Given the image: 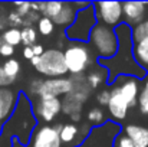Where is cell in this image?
I'll list each match as a JSON object with an SVG mask.
<instances>
[{
	"label": "cell",
	"instance_id": "obj_1",
	"mask_svg": "<svg viewBox=\"0 0 148 147\" xmlns=\"http://www.w3.org/2000/svg\"><path fill=\"white\" fill-rule=\"evenodd\" d=\"M115 33L119 41V49L116 55L111 59H98V65L103 66L108 71V85H114L116 78L121 75H130L138 79L147 77V69L140 66L132 53V29L122 23L115 29Z\"/></svg>",
	"mask_w": 148,
	"mask_h": 147
},
{
	"label": "cell",
	"instance_id": "obj_2",
	"mask_svg": "<svg viewBox=\"0 0 148 147\" xmlns=\"http://www.w3.org/2000/svg\"><path fill=\"white\" fill-rule=\"evenodd\" d=\"M38 127L33 105L25 92H19V99L13 115L3 126L0 133V147H12V140L17 139L23 146H29L32 134Z\"/></svg>",
	"mask_w": 148,
	"mask_h": 147
},
{
	"label": "cell",
	"instance_id": "obj_3",
	"mask_svg": "<svg viewBox=\"0 0 148 147\" xmlns=\"http://www.w3.org/2000/svg\"><path fill=\"white\" fill-rule=\"evenodd\" d=\"M88 45L95 50L98 59H111L116 55L119 49V41L115 29L98 23L91 32Z\"/></svg>",
	"mask_w": 148,
	"mask_h": 147
},
{
	"label": "cell",
	"instance_id": "obj_4",
	"mask_svg": "<svg viewBox=\"0 0 148 147\" xmlns=\"http://www.w3.org/2000/svg\"><path fill=\"white\" fill-rule=\"evenodd\" d=\"M97 25H98V20L95 16V9H94V4L91 3V6H88L86 9L78 10L75 22L65 30V36L71 42L88 43L91 32L94 30Z\"/></svg>",
	"mask_w": 148,
	"mask_h": 147
},
{
	"label": "cell",
	"instance_id": "obj_5",
	"mask_svg": "<svg viewBox=\"0 0 148 147\" xmlns=\"http://www.w3.org/2000/svg\"><path fill=\"white\" fill-rule=\"evenodd\" d=\"M30 63L33 68L45 75L46 78H63L68 72V68L65 65V56L63 50L60 49H48L40 56H35Z\"/></svg>",
	"mask_w": 148,
	"mask_h": 147
},
{
	"label": "cell",
	"instance_id": "obj_6",
	"mask_svg": "<svg viewBox=\"0 0 148 147\" xmlns=\"http://www.w3.org/2000/svg\"><path fill=\"white\" fill-rule=\"evenodd\" d=\"M73 90L72 78H46L33 79L29 85V91L38 98H59L68 95Z\"/></svg>",
	"mask_w": 148,
	"mask_h": 147
},
{
	"label": "cell",
	"instance_id": "obj_7",
	"mask_svg": "<svg viewBox=\"0 0 148 147\" xmlns=\"http://www.w3.org/2000/svg\"><path fill=\"white\" fill-rule=\"evenodd\" d=\"M63 56L68 72L73 77L82 75L92 62V55L88 43L71 42L63 50Z\"/></svg>",
	"mask_w": 148,
	"mask_h": 147
},
{
	"label": "cell",
	"instance_id": "obj_8",
	"mask_svg": "<svg viewBox=\"0 0 148 147\" xmlns=\"http://www.w3.org/2000/svg\"><path fill=\"white\" fill-rule=\"evenodd\" d=\"M92 4L98 23L109 26L112 29H116L119 25L124 23L121 1H95Z\"/></svg>",
	"mask_w": 148,
	"mask_h": 147
},
{
	"label": "cell",
	"instance_id": "obj_9",
	"mask_svg": "<svg viewBox=\"0 0 148 147\" xmlns=\"http://www.w3.org/2000/svg\"><path fill=\"white\" fill-rule=\"evenodd\" d=\"M59 130L55 126L42 124L38 126L32 134L29 147H62Z\"/></svg>",
	"mask_w": 148,
	"mask_h": 147
},
{
	"label": "cell",
	"instance_id": "obj_10",
	"mask_svg": "<svg viewBox=\"0 0 148 147\" xmlns=\"http://www.w3.org/2000/svg\"><path fill=\"white\" fill-rule=\"evenodd\" d=\"M35 117L42 120L45 124L52 123L59 112H62V99L60 98H39L38 104L33 107Z\"/></svg>",
	"mask_w": 148,
	"mask_h": 147
},
{
	"label": "cell",
	"instance_id": "obj_11",
	"mask_svg": "<svg viewBox=\"0 0 148 147\" xmlns=\"http://www.w3.org/2000/svg\"><path fill=\"white\" fill-rule=\"evenodd\" d=\"M124 23L131 29L144 22L148 17V7L145 1H124L122 3Z\"/></svg>",
	"mask_w": 148,
	"mask_h": 147
},
{
	"label": "cell",
	"instance_id": "obj_12",
	"mask_svg": "<svg viewBox=\"0 0 148 147\" xmlns=\"http://www.w3.org/2000/svg\"><path fill=\"white\" fill-rule=\"evenodd\" d=\"M118 90L121 91V94L124 98L128 101L130 108H134L138 105V95H140V79L130 77V75H121L116 78V84Z\"/></svg>",
	"mask_w": 148,
	"mask_h": 147
},
{
	"label": "cell",
	"instance_id": "obj_13",
	"mask_svg": "<svg viewBox=\"0 0 148 147\" xmlns=\"http://www.w3.org/2000/svg\"><path fill=\"white\" fill-rule=\"evenodd\" d=\"M112 87V85H111ZM109 115L112 117V120L115 121H122L125 120L128 111H130V104L128 101L124 98V95L121 94V91L118 90V87L114 84V87L111 88V98L109 102L106 105Z\"/></svg>",
	"mask_w": 148,
	"mask_h": 147
},
{
	"label": "cell",
	"instance_id": "obj_14",
	"mask_svg": "<svg viewBox=\"0 0 148 147\" xmlns=\"http://www.w3.org/2000/svg\"><path fill=\"white\" fill-rule=\"evenodd\" d=\"M19 99V92H14L9 88H0V133L3 126L13 115Z\"/></svg>",
	"mask_w": 148,
	"mask_h": 147
},
{
	"label": "cell",
	"instance_id": "obj_15",
	"mask_svg": "<svg viewBox=\"0 0 148 147\" xmlns=\"http://www.w3.org/2000/svg\"><path fill=\"white\" fill-rule=\"evenodd\" d=\"M122 133L132 141L135 147H148V128L138 124H128L122 128Z\"/></svg>",
	"mask_w": 148,
	"mask_h": 147
},
{
	"label": "cell",
	"instance_id": "obj_16",
	"mask_svg": "<svg viewBox=\"0 0 148 147\" xmlns=\"http://www.w3.org/2000/svg\"><path fill=\"white\" fill-rule=\"evenodd\" d=\"M76 13H78V9L75 7L73 1H63V6H62V10L59 12V14L53 19V23L55 26H59V28H65V30L75 22V17H76Z\"/></svg>",
	"mask_w": 148,
	"mask_h": 147
},
{
	"label": "cell",
	"instance_id": "obj_17",
	"mask_svg": "<svg viewBox=\"0 0 148 147\" xmlns=\"http://www.w3.org/2000/svg\"><path fill=\"white\" fill-rule=\"evenodd\" d=\"M132 53H134V59L135 62L143 66V68H148V39H143L138 41L132 45Z\"/></svg>",
	"mask_w": 148,
	"mask_h": 147
},
{
	"label": "cell",
	"instance_id": "obj_18",
	"mask_svg": "<svg viewBox=\"0 0 148 147\" xmlns=\"http://www.w3.org/2000/svg\"><path fill=\"white\" fill-rule=\"evenodd\" d=\"M1 41L10 46H17L22 43V30H19L17 28H10L7 30L3 32L1 35Z\"/></svg>",
	"mask_w": 148,
	"mask_h": 147
},
{
	"label": "cell",
	"instance_id": "obj_19",
	"mask_svg": "<svg viewBox=\"0 0 148 147\" xmlns=\"http://www.w3.org/2000/svg\"><path fill=\"white\" fill-rule=\"evenodd\" d=\"M1 66H3L4 74H6L10 79L16 81V78H17V75L20 74V69H22L20 62H19L16 58H10V59L4 61V63H3Z\"/></svg>",
	"mask_w": 148,
	"mask_h": 147
},
{
	"label": "cell",
	"instance_id": "obj_20",
	"mask_svg": "<svg viewBox=\"0 0 148 147\" xmlns=\"http://www.w3.org/2000/svg\"><path fill=\"white\" fill-rule=\"evenodd\" d=\"M86 120H88V123H89L91 126H94V127H99V126H102L103 123H106V121H105V114H103V111H102L99 107H94V108L89 110V112H88V115H86Z\"/></svg>",
	"mask_w": 148,
	"mask_h": 147
},
{
	"label": "cell",
	"instance_id": "obj_21",
	"mask_svg": "<svg viewBox=\"0 0 148 147\" xmlns=\"http://www.w3.org/2000/svg\"><path fill=\"white\" fill-rule=\"evenodd\" d=\"M138 108L141 114L148 115V75L144 78V85L138 95Z\"/></svg>",
	"mask_w": 148,
	"mask_h": 147
},
{
	"label": "cell",
	"instance_id": "obj_22",
	"mask_svg": "<svg viewBox=\"0 0 148 147\" xmlns=\"http://www.w3.org/2000/svg\"><path fill=\"white\" fill-rule=\"evenodd\" d=\"M86 82L91 87V90H97L99 85H102L103 82H108V75H103L102 71H94V72L88 74Z\"/></svg>",
	"mask_w": 148,
	"mask_h": 147
},
{
	"label": "cell",
	"instance_id": "obj_23",
	"mask_svg": "<svg viewBox=\"0 0 148 147\" xmlns=\"http://www.w3.org/2000/svg\"><path fill=\"white\" fill-rule=\"evenodd\" d=\"M143 39H148V17L135 28H132V43Z\"/></svg>",
	"mask_w": 148,
	"mask_h": 147
},
{
	"label": "cell",
	"instance_id": "obj_24",
	"mask_svg": "<svg viewBox=\"0 0 148 147\" xmlns=\"http://www.w3.org/2000/svg\"><path fill=\"white\" fill-rule=\"evenodd\" d=\"M38 30L43 36H50L55 30V23L49 17H40L38 20Z\"/></svg>",
	"mask_w": 148,
	"mask_h": 147
},
{
	"label": "cell",
	"instance_id": "obj_25",
	"mask_svg": "<svg viewBox=\"0 0 148 147\" xmlns=\"http://www.w3.org/2000/svg\"><path fill=\"white\" fill-rule=\"evenodd\" d=\"M36 30L30 26V28H23L22 29V43L25 46H33L36 42Z\"/></svg>",
	"mask_w": 148,
	"mask_h": 147
},
{
	"label": "cell",
	"instance_id": "obj_26",
	"mask_svg": "<svg viewBox=\"0 0 148 147\" xmlns=\"http://www.w3.org/2000/svg\"><path fill=\"white\" fill-rule=\"evenodd\" d=\"M111 147H135L134 144H132V141L121 131L114 140H112V144H111Z\"/></svg>",
	"mask_w": 148,
	"mask_h": 147
},
{
	"label": "cell",
	"instance_id": "obj_27",
	"mask_svg": "<svg viewBox=\"0 0 148 147\" xmlns=\"http://www.w3.org/2000/svg\"><path fill=\"white\" fill-rule=\"evenodd\" d=\"M13 4L16 6V13L22 17H26L32 12V3L30 1H16Z\"/></svg>",
	"mask_w": 148,
	"mask_h": 147
},
{
	"label": "cell",
	"instance_id": "obj_28",
	"mask_svg": "<svg viewBox=\"0 0 148 147\" xmlns=\"http://www.w3.org/2000/svg\"><path fill=\"white\" fill-rule=\"evenodd\" d=\"M7 25H10L12 28L22 26V25H23V17L19 16V14L16 13V10H14V12H10L9 16H7Z\"/></svg>",
	"mask_w": 148,
	"mask_h": 147
},
{
	"label": "cell",
	"instance_id": "obj_29",
	"mask_svg": "<svg viewBox=\"0 0 148 147\" xmlns=\"http://www.w3.org/2000/svg\"><path fill=\"white\" fill-rule=\"evenodd\" d=\"M109 98H111V90H109V88H105V90L99 91L98 94H97V101H98V104L99 105H103V107L108 105Z\"/></svg>",
	"mask_w": 148,
	"mask_h": 147
},
{
	"label": "cell",
	"instance_id": "obj_30",
	"mask_svg": "<svg viewBox=\"0 0 148 147\" xmlns=\"http://www.w3.org/2000/svg\"><path fill=\"white\" fill-rule=\"evenodd\" d=\"M13 84H14V81L10 79V78L4 74L3 66H0V88H7V87H10V85H13Z\"/></svg>",
	"mask_w": 148,
	"mask_h": 147
},
{
	"label": "cell",
	"instance_id": "obj_31",
	"mask_svg": "<svg viewBox=\"0 0 148 147\" xmlns=\"http://www.w3.org/2000/svg\"><path fill=\"white\" fill-rule=\"evenodd\" d=\"M13 53H14V48L10 46V45H7V43H4L0 39V55L1 56H12Z\"/></svg>",
	"mask_w": 148,
	"mask_h": 147
},
{
	"label": "cell",
	"instance_id": "obj_32",
	"mask_svg": "<svg viewBox=\"0 0 148 147\" xmlns=\"http://www.w3.org/2000/svg\"><path fill=\"white\" fill-rule=\"evenodd\" d=\"M22 53H23L25 59L32 61V59L35 58V53H33V49H32V46H25V48H23V50H22Z\"/></svg>",
	"mask_w": 148,
	"mask_h": 147
},
{
	"label": "cell",
	"instance_id": "obj_33",
	"mask_svg": "<svg viewBox=\"0 0 148 147\" xmlns=\"http://www.w3.org/2000/svg\"><path fill=\"white\" fill-rule=\"evenodd\" d=\"M33 49V53H35V56H40V55H43V52H45V49L42 45H39V43H36V45H33L32 46Z\"/></svg>",
	"mask_w": 148,
	"mask_h": 147
},
{
	"label": "cell",
	"instance_id": "obj_34",
	"mask_svg": "<svg viewBox=\"0 0 148 147\" xmlns=\"http://www.w3.org/2000/svg\"><path fill=\"white\" fill-rule=\"evenodd\" d=\"M69 117H71V121H72L73 124H76V123H79V121L82 120V117H81V112L72 114V115H69Z\"/></svg>",
	"mask_w": 148,
	"mask_h": 147
},
{
	"label": "cell",
	"instance_id": "obj_35",
	"mask_svg": "<svg viewBox=\"0 0 148 147\" xmlns=\"http://www.w3.org/2000/svg\"><path fill=\"white\" fill-rule=\"evenodd\" d=\"M12 147H29V146H23L17 139H13V140H12Z\"/></svg>",
	"mask_w": 148,
	"mask_h": 147
},
{
	"label": "cell",
	"instance_id": "obj_36",
	"mask_svg": "<svg viewBox=\"0 0 148 147\" xmlns=\"http://www.w3.org/2000/svg\"><path fill=\"white\" fill-rule=\"evenodd\" d=\"M145 3H147V7H148V1H145Z\"/></svg>",
	"mask_w": 148,
	"mask_h": 147
},
{
	"label": "cell",
	"instance_id": "obj_37",
	"mask_svg": "<svg viewBox=\"0 0 148 147\" xmlns=\"http://www.w3.org/2000/svg\"><path fill=\"white\" fill-rule=\"evenodd\" d=\"M0 39H1V36H0Z\"/></svg>",
	"mask_w": 148,
	"mask_h": 147
}]
</instances>
